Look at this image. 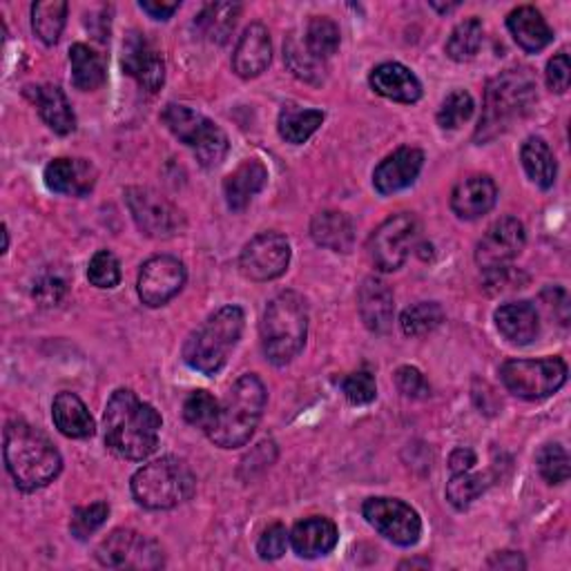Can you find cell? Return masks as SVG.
<instances>
[{
	"instance_id": "obj_1",
	"label": "cell",
	"mask_w": 571,
	"mask_h": 571,
	"mask_svg": "<svg viewBox=\"0 0 571 571\" xmlns=\"http://www.w3.org/2000/svg\"><path fill=\"white\" fill-rule=\"evenodd\" d=\"M161 424L164 420L152 404L141 402L130 388H119L112 393L104 415L106 444L119 457L146 460L159 446Z\"/></svg>"
},
{
	"instance_id": "obj_2",
	"label": "cell",
	"mask_w": 571,
	"mask_h": 571,
	"mask_svg": "<svg viewBox=\"0 0 571 571\" xmlns=\"http://www.w3.org/2000/svg\"><path fill=\"white\" fill-rule=\"evenodd\" d=\"M3 453L8 471L21 491L48 486L63 469V457L52 440L23 420L6 424Z\"/></svg>"
},
{
	"instance_id": "obj_3",
	"label": "cell",
	"mask_w": 571,
	"mask_h": 571,
	"mask_svg": "<svg viewBox=\"0 0 571 571\" xmlns=\"http://www.w3.org/2000/svg\"><path fill=\"white\" fill-rule=\"evenodd\" d=\"M535 79L529 68H513L500 72L484 90L482 117L475 128V141L486 144L506 132L515 121L524 119L535 101Z\"/></svg>"
},
{
	"instance_id": "obj_4",
	"label": "cell",
	"mask_w": 571,
	"mask_h": 571,
	"mask_svg": "<svg viewBox=\"0 0 571 571\" xmlns=\"http://www.w3.org/2000/svg\"><path fill=\"white\" fill-rule=\"evenodd\" d=\"M266 400L268 393L264 382L253 373L242 375L219 404L215 424L206 431L210 442L221 449H239L248 444L262 422Z\"/></svg>"
},
{
	"instance_id": "obj_5",
	"label": "cell",
	"mask_w": 571,
	"mask_h": 571,
	"mask_svg": "<svg viewBox=\"0 0 571 571\" xmlns=\"http://www.w3.org/2000/svg\"><path fill=\"white\" fill-rule=\"evenodd\" d=\"M308 335V306L299 293H279L264 311L262 348L270 364L284 366L293 362Z\"/></svg>"
},
{
	"instance_id": "obj_6",
	"label": "cell",
	"mask_w": 571,
	"mask_h": 571,
	"mask_svg": "<svg viewBox=\"0 0 571 571\" xmlns=\"http://www.w3.org/2000/svg\"><path fill=\"white\" fill-rule=\"evenodd\" d=\"M244 311L239 306H224L213 313L184 346V362L204 375H217L244 333Z\"/></svg>"
},
{
	"instance_id": "obj_7",
	"label": "cell",
	"mask_w": 571,
	"mask_h": 571,
	"mask_svg": "<svg viewBox=\"0 0 571 571\" xmlns=\"http://www.w3.org/2000/svg\"><path fill=\"white\" fill-rule=\"evenodd\" d=\"M195 489L197 478L193 469L173 455L155 460L132 475L135 500L152 511H166L184 504L193 498Z\"/></svg>"
},
{
	"instance_id": "obj_8",
	"label": "cell",
	"mask_w": 571,
	"mask_h": 571,
	"mask_svg": "<svg viewBox=\"0 0 571 571\" xmlns=\"http://www.w3.org/2000/svg\"><path fill=\"white\" fill-rule=\"evenodd\" d=\"M161 119L179 141H184L188 148H193L197 161L204 168H215L226 159L228 148H230L228 137L217 124H213L204 115H199L186 106L170 104V106H166Z\"/></svg>"
},
{
	"instance_id": "obj_9",
	"label": "cell",
	"mask_w": 571,
	"mask_h": 571,
	"mask_svg": "<svg viewBox=\"0 0 571 571\" xmlns=\"http://www.w3.org/2000/svg\"><path fill=\"white\" fill-rule=\"evenodd\" d=\"M502 384L522 400H544L567 382V364L560 357L509 360L500 368Z\"/></svg>"
},
{
	"instance_id": "obj_10",
	"label": "cell",
	"mask_w": 571,
	"mask_h": 571,
	"mask_svg": "<svg viewBox=\"0 0 571 571\" xmlns=\"http://www.w3.org/2000/svg\"><path fill=\"white\" fill-rule=\"evenodd\" d=\"M128 210L146 237L170 239L186 228L184 213L152 188L132 186L126 190Z\"/></svg>"
},
{
	"instance_id": "obj_11",
	"label": "cell",
	"mask_w": 571,
	"mask_h": 571,
	"mask_svg": "<svg viewBox=\"0 0 571 571\" xmlns=\"http://www.w3.org/2000/svg\"><path fill=\"white\" fill-rule=\"evenodd\" d=\"M97 560L110 569H159L166 562L159 542L132 529L112 531L97 547Z\"/></svg>"
},
{
	"instance_id": "obj_12",
	"label": "cell",
	"mask_w": 571,
	"mask_h": 571,
	"mask_svg": "<svg viewBox=\"0 0 571 571\" xmlns=\"http://www.w3.org/2000/svg\"><path fill=\"white\" fill-rule=\"evenodd\" d=\"M417 235V219L411 213L388 217L375 228L368 239V257L382 273H393L408 259L413 239Z\"/></svg>"
},
{
	"instance_id": "obj_13",
	"label": "cell",
	"mask_w": 571,
	"mask_h": 571,
	"mask_svg": "<svg viewBox=\"0 0 571 571\" xmlns=\"http://www.w3.org/2000/svg\"><path fill=\"white\" fill-rule=\"evenodd\" d=\"M366 522L386 540L400 547H413L422 535L417 511L397 498H368L362 506Z\"/></svg>"
},
{
	"instance_id": "obj_14",
	"label": "cell",
	"mask_w": 571,
	"mask_h": 571,
	"mask_svg": "<svg viewBox=\"0 0 571 571\" xmlns=\"http://www.w3.org/2000/svg\"><path fill=\"white\" fill-rule=\"evenodd\" d=\"M291 264V244L279 233H262L246 244L239 268L250 282H270L282 277Z\"/></svg>"
},
{
	"instance_id": "obj_15",
	"label": "cell",
	"mask_w": 571,
	"mask_h": 571,
	"mask_svg": "<svg viewBox=\"0 0 571 571\" xmlns=\"http://www.w3.org/2000/svg\"><path fill=\"white\" fill-rule=\"evenodd\" d=\"M186 279H188L186 266L177 257L159 255L148 259L141 266L137 293L146 306L159 308V306H166L170 299H175L184 291Z\"/></svg>"
},
{
	"instance_id": "obj_16",
	"label": "cell",
	"mask_w": 571,
	"mask_h": 571,
	"mask_svg": "<svg viewBox=\"0 0 571 571\" xmlns=\"http://www.w3.org/2000/svg\"><path fill=\"white\" fill-rule=\"evenodd\" d=\"M526 244V233L522 221L515 217H502L489 230L475 246V264L489 273L498 268H506L509 262H513Z\"/></svg>"
},
{
	"instance_id": "obj_17",
	"label": "cell",
	"mask_w": 571,
	"mask_h": 571,
	"mask_svg": "<svg viewBox=\"0 0 571 571\" xmlns=\"http://www.w3.org/2000/svg\"><path fill=\"white\" fill-rule=\"evenodd\" d=\"M124 72L132 77L144 90L159 92L166 81V61L161 52L141 32H130L124 41Z\"/></svg>"
},
{
	"instance_id": "obj_18",
	"label": "cell",
	"mask_w": 571,
	"mask_h": 571,
	"mask_svg": "<svg viewBox=\"0 0 571 571\" xmlns=\"http://www.w3.org/2000/svg\"><path fill=\"white\" fill-rule=\"evenodd\" d=\"M424 166V152L417 148H400L388 155L373 173V186L382 197L395 195L415 184Z\"/></svg>"
},
{
	"instance_id": "obj_19",
	"label": "cell",
	"mask_w": 571,
	"mask_h": 571,
	"mask_svg": "<svg viewBox=\"0 0 571 571\" xmlns=\"http://www.w3.org/2000/svg\"><path fill=\"white\" fill-rule=\"evenodd\" d=\"M99 173L88 159L59 157L46 168V184L52 193L63 197H88L97 186Z\"/></svg>"
},
{
	"instance_id": "obj_20",
	"label": "cell",
	"mask_w": 571,
	"mask_h": 571,
	"mask_svg": "<svg viewBox=\"0 0 571 571\" xmlns=\"http://www.w3.org/2000/svg\"><path fill=\"white\" fill-rule=\"evenodd\" d=\"M498 201V186L489 175H471L451 193V210L466 221L480 219Z\"/></svg>"
},
{
	"instance_id": "obj_21",
	"label": "cell",
	"mask_w": 571,
	"mask_h": 571,
	"mask_svg": "<svg viewBox=\"0 0 571 571\" xmlns=\"http://www.w3.org/2000/svg\"><path fill=\"white\" fill-rule=\"evenodd\" d=\"M273 46L270 35L262 23H253L246 28L233 55V70L242 79H255L270 66Z\"/></svg>"
},
{
	"instance_id": "obj_22",
	"label": "cell",
	"mask_w": 571,
	"mask_h": 571,
	"mask_svg": "<svg viewBox=\"0 0 571 571\" xmlns=\"http://www.w3.org/2000/svg\"><path fill=\"white\" fill-rule=\"evenodd\" d=\"M357 308L368 331L386 333L393 326L395 302H393V291L388 288L386 282L377 277H366L357 293Z\"/></svg>"
},
{
	"instance_id": "obj_23",
	"label": "cell",
	"mask_w": 571,
	"mask_h": 571,
	"mask_svg": "<svg viewBox=\"0 0 571 571\" xmlns=\"http://www.w3.org/2000/svg\"><path fill=\"white\" fill-rule=\"evenodd\" d=\"M339 540V531L333 520L313 515L306 520H299L291 531V544L299 558L313 560L328 555Z\"/></svg>"
},
{
	"instance_id": "obj_24",
	"label": "cell",
	"mask_w": 571,
	"mask_h": 571,
	"mask_svg": "<svg viewBox=\"0 0 571 571\" xmlns=\"http://www.w3.org/2000/svg\"><path fill=\"white\" fill-rule=\"evenodd\" d=\"M495 326L509 344L526 346L540 333V317L531 302H511L495 311Z\"/></svg>"
},
{
	"instance_id": "obj_25",
	"label": "cell",
	"mask_w": 571,
	"mask_h": 571,
	"mask_svg": "<svg viewBox=\"0 0 571 571\" xmlns=\"http://www.w3.org/2000/svg\"><path fill=\"white\" fill-rule=\"evenodd\" d=\"M371 88L397 104H415L422 99V83L402 63H382L371 72Z\"/></svg>"
},
{
	"instance_id": "obj_26",
	"label": "cell",
	"mask_w": 571,
	"mask_h": 571,
	"mask_svg": "<svg viewBox=\"0 0 571 571\" xmlns=\"http://www.w3.org/2000/svg\"><path fill=\"white\" fill-rule=\"evenodd\" d=\"M506 28H509L513 41L518 43V48H522L529 55L542 52L553 41V32H551L549 23L531 6H522V8L513 10L506 17Z\"/></svg>"
},
{
	"instance_id": "obj_27",
	"label": "cell",
	"mask_w": 571,
	"mask_h": 571,
	"mask_svg": "<svg viewBox=\"0 0 571 571\" xmlns=\"http://www.w3.org/2000/svg\"><path fill=\"white\" fill-rule=\"evenodd\" d=\"M266 181H268V170L262 161H255V159L244 161L224 181V195H226L228 208L235 213L246 210V206L253 201V197L264 190Z\"/></svg>"
},
{
	"instance_id": "obj_28",
	"label": "cell",
	"mask_w": 571,
	"mask_h": 571,
	"mask_svg": "<svg viewBox=\"0 0 571 571\" xmlns=\"http://www.w3.org/2000/svg\"><path fill=\"white\" fill-rule=\"evenodd\" d=\"M52 420H55L57 429L66 437H72V440L92 437L95 431H97L95 417L90 415V411L83 404V400L79 395H75V393H68V391H63V393H59L55 397Z\"/></svg>"
},
{
	"instance_id": "obj_29",
	"label": "cell",
	"mask_w": 571,
	"mask_h": 571,
	"mask_svg": "<svg viewBox=\"0 0 571 571\" xmlns=\"http://www.w3.org/2000/svg\"><path fill=\"white\" fill-rule=\"evenodd\" d=\"M35 90V104L41 115V119L48 124L50 130L66 137L77 130V117L75 110L66 97V92L57 86H41Z\"/></svg>"
},
{
	"instance_id": "obj_30",
	"label": "cell",
	"mask_w": 571,
	"mask_h": 571,
	"mask_svg": "<svg viewBox=\"0 0 571 571\" xmlns=\"http://www.w3.org/2000/svg\"><path fill=\"white\" fill-rule=\"evenodd\" d=\"M311 237L315 239V244L333 253H348L355 242V226L348 215L337 210H326L315 215L311 224Z\"/></svg>"
},
{
	"instance_id": "obj_31",
	"label": "cell",
	"mask_w": 571,
	"mask_h": 571,
	"mask_svg": "<svg viewBox=\"0 0 571 571\" xmlns=\"http://www.w3.org/2000/svg\"><path fill=\"white\" fill-rule=\"evenodd\" d=\"M239 14H242V6L210 3L195 19V30H197L199 39L215 43V46H224L230 39V35L235 32Z\"/></svg>"
},
{
	"instance_id": "obj_32",
	"label": "cell",
	"mask_w": 571,
	"mask_h": 571,
	"mask_svg": "<svg viewBox=\"0 0 571 571\" xmlns=\"http://www.w3.org/2000/svg\"><path fill=\"white\" fill-rule=\"evenodd\" d=\"M520 159L526 177L542 190L553 188L558 166L549 144L542 137H529L520 148Z\"/></svg>"
},
{
	"instance_id": "obj_33",
	"label": "cell",
	"mask_w": 571,
	"mask_h": 571,
	"mask_svg": "<svg viewBox=\"0 0 571 571\" xmlns=\"http://www.w3.org/2000/svg\"><path fill=\"white\" fill-rule=\"evenodd\" d=\"M324 124V112L319 110H304L299 106H284L279 112V135L284 141L293 146L306 144Z\"/></svg>"
},
{
	"instance_id": "obj_34",
	"label": "cell",
	"mask_w": 571,
	"mask_h": 571,
	"mask_svg": "<svg viewBox=\"0 0 571 571\" xmlns=\"http://www.w3.org/2000/svg\"><path fill=\"white\" fill-rule=\"evenodd\" d=\"M70 66H72V83L77 86V90L95 92L106 83L104 59L88 46L83 43L72 46Z\"/></svg>"
},
{
	"instance_id": "obj_35",
	"label": "cell",
	"mask_w": 571,
	"mask_h": 571,
	"mask_svg": "<svg viewBox=\"0 0 571 571\" xmlns=\"http://www.w3.org/2000/svg\"><path fill=\"white\" fill-rule=\"evenodd\" d=\"M68 3L63 0H43V3L32 6V30L46 43L55 46L68 21Z\"/></svg>"
},
{
	"instance_id": "obj_36",
	"label": "cell",
	"mask_w": 571,
	"mask_h": 571,
	"mask_svg": "<svg viewBox=\"0 0 571 571\" xmlns=\"http://www.w3.org/2000/svg\"><path fill=\"white\" fill-rule=\"evenodd\" d=\"M339 28L326 17H313L306 28V50L317 59L326 61L339 50Z\"/></svg>"
},
{
	"instance_id": "obj_37",
	"label": "cell",
	"mask_w": 571,
	"mask_h": 571,
	"mask_svg": "<svg viewBox=\"0 0 571 571\" xmlns=\"http://www.w3.org/2000/svg\"><path fill=\"white\" fill-rule=\"evenodd\" d=\"M482 37H484V30H482V23L478 19L462 21L460 26H455V30L451 32V37L446 41L449 59H453L457 63L471 61L480 52Z\"/></svg>"
},
{
	"instance_id": "obj_38",
	"label": "cell",
	"mask_w": 571,
	"mask_h": 571,
	"mask_svg": "<svg viewBox=\"0 0 571 571\" xmlns=\"http://www.w3.org/2000/svg\"><path fill=\"white\" fill-rule=\"evenodd\" d=\"M444 322V311L435 302H420L402 313V331L408 337H424Z\"/></svg>"
},
{
	"instance_id": "obj_39",
	"label": "cell",
	"mask_w": 571,
	"mask_h": 571,
	"mask_svg": "<svg viewBox=\"0 0 571 571\" xmlns=\"http://www.w3.org/2000/svg\"><path fill=\"white\" fill-rule=\"evenodd\" d=\"M489 482L486 475L482 473H453L449 484H446V500L455 506V509H469L484 491H486Z\"/></svg>"
},
{
	"instance_id": "obj_40",
	"label": "cell",
	"mask_w": 571,
	"mask_h": 571,
	"mask_svg": "<svg viewBox=\"0 0 571 571\" xmlns=\"http://www.w3.org/2000/svg\"><path fill=\"white\" fill-rule=\"evenodd\" d=\"M473 110H475L473 97L464 90H455L442 101L437 110V126L442 130H457L462 124L471 119Z\"/></svg>"
},
{
	"instance_id": "obj_41",
	"label": "cell",
	"mask_w": 571,
	"mask_h": 571,
	"mask_svg": "<svg viewBox=\"0 0 571 571\" xmlns=\"http://www.w3.org/2000/svg\"><path fill=\"white\" fill-rule=\"evenodd\" d=\"M284 61L288 63L291 72L304 81L311 83H319L322 81V61H317L308 50H304V46L291 37L284 46Z\"/></svg>"
},
{
	"instance_id": "obj_42",
	"label": "cell",
	"mask_w": 571,
	"mask_h": 571,
	"mask_svg": "<svg viewBox=\"0 0 571 571\" xmlns=\"http://www.w3.org/2000/svg\"><path fill=\"white\" fill-rule=\"evenodd\" d=\"M538 469L540 475L549 484H562L569 480L571 466H569V453L562 444H544L538 453Z\"/></svg>"
},
{
	"instance_id": "obj_43",
	"label": "cell",
	"mask_w": 571,
	"mask_h": 571,
	"mask_svg": "<svg viewBox=\"0 0 571 571\" xmlns=\"http://www.w3.org/2000/svg\"><path fill=\"white\" fill-rule=\"evenodd\" d=\"M219 415V402L208 391H195L184 402V417L188 424L208 431Z\"/></svg>"
},
{
	"instance_id": "obj_44",
	"label": "cell",
	"mask_w": 571,
	"mask_h": 571,
	"mask_svg": "<svg viewBox=\"0 0 571 571\" xmlns=\"http://www.w3.org/2000/svg\"><path fill=\"white\" fill-rule=\"evenodd\" d=\"M88 279L92 286L110 291L117 288L121 282V264L110 250H99L88 266Z\"/></svg>"
},
{
	"instance_id": "obj_45",
	"label": "cell",
	"mask_w": 571,
	"mask_h": 571,
	"mask_svg": "<svg viewBox=\"0 0 571 571\" xmlns=\"http://www.w3.org/2000/svg\"><path fill=\"white\" fill-rule=\"evenodd\" d=\"M110 515V504L108 502H95L90 506H79L75 509L72 513V520H70V531L75 538L79 540H86L90 538L97 529H101L106 524Z\"/></svg>"
},
{
	"instance_id": "obj_46",
	"label": "cell",
	"mask_w": 571,
	"mask_h": 571,
	"mask_svg": "<svg viewBox=\"0 0 571 571\" xmlns=\"http://www.w3.org/2000/svg\"><path fill=\"white\" fill-rule=\"evenodd\" d=\"M342 391L351 404H371L377 397V384L373 373L357 371L342 382Z\"/></svg>"
},
{
	"instance_id": "obj_47",
	"label": "cell",
	"mask_w": 571,
	"mask_h": 571,
	"mask_svg": "<svg viewBox=\"0 0 571 571\" xmlns=\"http://www.w3.org/2000/svg\"><path fill=\"white\" fill-rule=\"evenodd\" d=\"M288 540H291V533L286 531L284 524H279V522L270 524V526L262 533V538H259V542H257V553H259V558H262V560H277V558H282V555L286 553Z\"/></svg>"
},
{
	"instance_id": "obj_48",
	"label": "cell",
	"mask_w": 571,
	"mask_h": 571,
	"mask_svg": "<svg viewBox=\"0 0 571 571\" xmlns=\"http://www.w3.org/2000/svg\"><path fill=\"white\" fill-rule=\"evenodd\" d=\"M395 384H397L402 395L413 397V400H422L431 393V386H429L426 377L413 366H400L395 371Z\"/></svg>"
},
{
	"instance_id": "obj_49",
	"label": "cell",
	"mask_w": 571,
	"mask_h": 571,
	"mask_svg": "<svg viewBox=\"0 0 571 571\" xmlns=\"http://www.w3.org/2000/svg\"><path fill=\"white\" fill-rule=\"evenodd\" d=\"M547 86L551 92L555 95H564L569 90V81H571V66H569V55L567 52H558L549 63H547Z\"/></svg>"
},
{
	"instance_id": "obj_50",
	"label": "cell",
	"mask_w": 571,
	"mask_h": 571,
	"mask_svg": "<svg viewBox=\"0 0 571 571\" xmlns=\"http://www.w3.org/2000/svg\"><path fill=\"white\" fill-rule=\"evenodd\" d=\"M66 295V282L59 277H43L37 288H35V297L43 304V306H57Z\"/></svg>"
},
{
	"instance_id": "obj_51",
	"label": "cell",
	"mask_w": 571,
	"mask_h": 571,
	"mask_svg": "<svg viewBox=\"0 0 571 571\" xmlns=\"http://www.w3.org/2000/svg\"><path fill=\"white\" fill-rule=\"evenodd\" d=\"M139 8L155 21H168L179 10V3H155V0H141Z\"/></svg>"
},
{
	"instance_id": "obj_52",
	"label": "cell",
	"mask_w": 571,
	"mask_h": 571,
	"mask_svg": "<svg viewBox=\"0 0 571 571\" xmlns=\"http://www.w3.org/2000/svg\"><path fill=\"white\" fill-rule=\"evenodd\" d=\"M475 462H478L475 453H473L471 449L460 446V449H455V451L451 453V457H449V469H451L453 473H464V471H471Z\"/></svg>"
},
{
	"instance_id": "obj_53",
	"label": "cell",
	"mask_w": 571,
	"mask_h": 571,
	"mask_svg": "<svg viewBox=\"0 0 571 571\" xmlns=\"http://www.w3.org/2000/svg\"><path fill=\"white\" fill-rule=\"evenodd\" d=\"M486 567H491V569H524L526 562H524V558H522L520 553H515V551H500V553H495V555L486 562Z\"/></svg>"
}]
</instances>
